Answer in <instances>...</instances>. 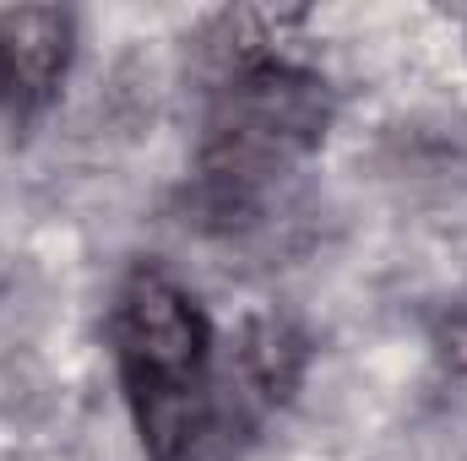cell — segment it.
<instances>
[{"label": "cell", "mask_w": 467, "mask_h": 461, "mask_svg": "<svg viewBox=\"0 0 467 461\" xmlns=\"http://www.w3.org/2000/svg\"><path fill=\"white\" fill-rule=\"evenodd\" d=\"M115 358L125 396L152 461H202L213 440L234 435L223 380L213 374V332L196 299L141 266L115 299Z\"/></svg>", "instance_id": "obj_1"}, {"label": "cell", "mask_w": 467, "mask_h": 461, "mask_svg": "<svg viewBox=\"0 0 467 461\" xmlns=\"http://www.w3.org/2000/svg\"><path fill=\"white\" fill-rule=\"evenodd\" d=\"M327 82L288 60H244L218 87L202 141V201L218 218H250L327 136Z\"/></svg>", "instance_id": "obj_2"}, {"label": "cell", "mask_w": 467, "mask_h": 461, "mask_svg": "<svg viewBox=\"0 0 467 461\" xmlns=\"http://www.w3.org/2000/svg\"><path fill=\"white\" fill-rule=\"evenodd\" d=\"M71 66V11L22 5L0 16V98L16 115H33L55 98Z\"/></svg>", "instance_id": "obj_3"}]
</instances>
